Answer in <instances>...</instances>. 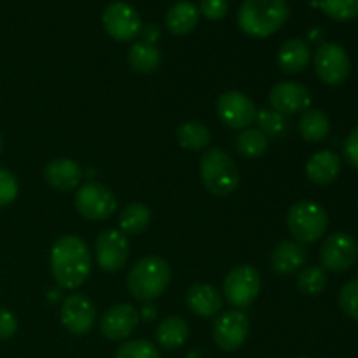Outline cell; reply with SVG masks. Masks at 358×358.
Masks as SVG:
<instances>
[{
  "mask_svg": "<svg viewBox=\"0 0 358 358\" xmlns=\"http://www.w3.org/2000/svg\"><path fill=\"white\" fill-rule=\"evenodd\" d=\"M289 16L287 0H245L238 10V24L250 37L266 38L276 34Z\"/></svg>",
  "mask_w": 358,
  "mask_h": 358,
  "instance_id": "obj_2",
  "label": "cell"
},
{
  "mask_svg": "<svg viewBox=\"0 0 358 358\" xmlns=\"http://www.w3.org/2000/svg\"><path fill=\"white\" fill-rule=\"evenodd\" d=\"M308 252L304 245L297 241H282L275 247L271 254V269L282 278L292 276L304 266Z\"/></svg>",
  "mask_w": 358,
  "mask_h": 358,
  "instance_id": "obj_17",
  "label": "cell"
},
{
  "mask_svg": "<svg viewBox=\"0 0 358 358\" xmlns=\"http://www.w3.org/2000/svg\"><path fill=\"white\" fill-rule=\"evenodd\" d=\"M115 358H161V353L147 339H135L122 343L115 352Z\"/></svg>",
  "mask_w": 358,
  "mask_h": 358,
  "instance_id": "obj_32",
  "label": "cell"
},
{
  "mask_svg": "<svg viewBox=\"0 0 358 358\" xmlns=\"http://www.w3.org/2000/svg\"><path fill=\"white\" fill-rule=\"evenodd\" d=\"M311 59V49L303 38H290L283 42L276 55V63L285 73H299Z\"/></svg>",
  "mask_w": 358,
  "mask_h": 358,
  "instance_id": "obj_21",
  "label": "cell"
},
{
  "mask_svg": "<svg viewBox=\"0 0 358 358\" xmlns=\"http://www.w3.org/2000/svg\"><path fill=\"white\" fill-rule=\"evenodd\" d=\"M140 34L143 35L142 42H147V44H154L157 41V37H159V30H157L156 24H147Z\"/></svg>",
  "mask_w": 358,
  "mask_h": 358,
  "instance_id": "obj_38",
  "label": "cell"
},
{
  "mask_svg": "<svg viewBox=\"0 0 358 358\" xmlns=\"http://www.w3.org/2000/svg\"><path fill=\"white\" fill-rule=\"evenodd\" d=\"M229 6H227L226 0H203L201 6H199V13L206 17V20L219 21L222 17H226Z\"/></svg>",
  "mask_w": 358,
  "mask_h": 358,
  "instance_id": "obj_35",
  "label": "cell"
},
{
  "mask_svg": "<svg viewBox=\"0 0 358 358\" xmlns=\"http://www.w3.org/2000/svg\"><path fill=\"white\" fill-rule=\"evenodd\" d=\"M297 287L306 296H318L327 287V273L320 266H308L299 273Z\"/></svg>",
  "mask_w": 358,
  "mask_h": 358,
  "instance_id": "obj_30",
  "label": "cell"
},
{
  "mask_svg": "<svg viewBox=\"0 0 358 358\" xmlns=\"http://www.w3.org/2000/svg\"><path fill=\"white\" fill-rule=\"evenodd\" d=\"M199 175L203 185L213 196H229L240 185V171L233 157L222 149L206 150L199 161Z\"/></svg>",
  "mask_w": 358,
  "mask_h": 358,
  "instance_id": "obj_4",
  "label": "cell"
},
{
  "mask_svg": "<svg viewBox=\"0 0 358 358\" xmlns=\"http://www.w3.org/2000/svg\"><path fill=\"white\" fill-rule=\"evenodd\" d=\"M103 28L114 41L129 42L135 41L142 31V20L133 6L126 2H114L105 9Z\"/></svg>",
  "mask_w": 358,
  "mask_h": 358,
  "instance_id": "obj_11",
  "label": "cell"
},
{
  "mask_svg": "<svg viewBox=\"0 0 358 358\" xmlns=\"http://www.w3.org/2000/svg\"><path fill=\"white\" fill-rule=\"evenodd\" d=\"M269 103L283 115L303 114L311 107V93L299 83H278L269 91Z\"/></svg>",
  "mask_w": 358,
  "mask_h": 358,
  "instance_id": "obj_15",
  "label": "cell"
},
{
  "mask_svg": "<svg viewBox=\"0 0 358 358\" xmlns=\"http://www.w3.org/2000/svg\"><path fill=\"white\" fill-rule=\"evenodd\" d=\"M343 152H345L346 161H348L353 168H358V126L346 136L345 145H343Z\"/></svg>",
  "mask_w": 358,
  "mask_h": 358,
  "instance_id": "obj_37",
  "label": "cell"
},
{
  "mask_svg": "<svg viewBox=\"0 0 358 358\" xmlns=\"http://www.w3.org/2000/svg\"><path fill=\"white\" fill-rule=\"evenodd\" d=\"M287 226L297 243H315L327 233L329 217L318 203L297 201L287 213Z\"/></svg>",
  "mask_w": 358,
  "mask_h": 358,
  "instance_id": "obj_5",
  "label": "cell"
},
{
  "mask_svg": "<svg viewBox=\"0 0 358 358\" xmlns=\"http://www.w3.org/2000/svg\"><path fill=\"white\" fill-rule=\"evenodd\" d=\"M44 178L49 187L56 191H72L83 180V168L73 159L59 157L48 163L44 168Z\"/></svg>",
  "mask_w": 358,
  "mask_h": 358,
  "instance_id": "obj_18",
  "label": "cell"
},
{
  "mask_svg": "<svg viewBox=\"0 0 358 358\" xmlns=\"http://www.w3.org/2000/svg\"><path fill=\"white\" fill-rule=\"evenodd\" d=\"M185 304L198 317H213L222 308V296L215 287L208 283H198L187 290Z\"/></svg>",
  "mask_w": 358,
  "mask_h": 358,
  "instance_id": "obj_19",
  "label": "cell"
},
{
  "mask_svg": "<svg viewBox=\"0 0 358 358\" xmlns=\"http://www.w3.org/2000/svg\"><path fill=\"white\" fill-rule=\"evenodd\" d=\"M358 259V243L348 233H334L327 236L320 248L322 268L332 273H343L352 268Z\"/></svg>",
  "mask_w": 358,
  "mask_h": 358,
  "instance_id": "obj_10",
  "label": "cell"
},
{
  "mask_svg": "<svg viewBox=\"0 0 358 358\" xmlns=\"http://www.w3.org/2000/svg\"><path fill=\"white\" fill-rule=\"evenodd\" d=\"M140 320V313L135 306L128 303H121L105 311L100 320V331L108 341H122L129 338L136 329Z\"/></svg>",
  "mask_w": 358,
  "mask_h": 358,
  "instance_id": "obj_16",
  "label": "cell"
},
{
  "mask_svg": "<svg viewBox=\"0 0 358 358\" xmlns=\"http://www.w3.org/2000/svg\"><path fill=\"white\" fill-rule=\"evenodd\" d=\"M17 196V180L9 170L0 168V208L10 205Z\"/></svg>",
  "mask_w": 358,
  "mask_h": 358,
  "instance_id": "obj_34",
  "label": "cell"
},
{
  "mask_svg": "<svg viewBox=\"0 0 358 358\" xmlns=\"http://www.w3.org/2000/svg\"><path fill=\"white\" fill-rule=\"evenodd\" d=\"M171 280L170 264L163 257L149 255L136 262L128 275V289L135 299L150 303L163 296Z\"/></svg>",
  "mask_w": 358,
  "mask_h": 358,
  "instance_id": "obj_3",
  "label": "cell"
},
{
  "mask_svg": "<svg viewBox=\"0 0 358 358\" xmlns=\"http://www.w3.org/2000/svg\"><path fill=\"white\" fill-rule=\"evenodd\" d=\"M142 315L145 317V320H154L157 313H156V310H154V306H150V310H149V306H145V308H143Z\"/></svg>",
  "mask_w": 358,
  "mask_h": 358,
  "instance_id": "obj_39",
  "label": "cell"
},
{
  "mask_svg": "<svg viewBox=\"0 0 358 358\" xmlns=\"http://www.w3.org/2000/svg\"><path fill=\"white\" fill-rule=\"evenodd\" d=\"M320 7L329 17L339 23H346L358 16V0H320Z\"/></svg>",
  "mask_w": 358,
  "mask_h": 358,
  "instance_id": "obj_31",
  "label": "cell"
},
{
  "mask_svg": "<svg viewBox=\"0 0 358 358\" xmlns=\"http://www.w3.org/2000/svg\"><path fill=\"white\" fill-rule=\"evenodd\" d=\"M177 140L184 149L203 150L212 142L210 129L198 121H185L178 126Z\"/></svg>",
  "mask_w": 358,
  "mask_h": 358,
  "instance_id": "obj_27",
  "label": "cell"
},
{
  "mask_svg": "<svg viewBox=\"0 0 358 358\" xmlns=\"http://www.w3.org/2000/svg\"><path fill=\"white\" fill-rule=\"evenodd\" d=\"M266 149H268V138L259 129L247 128L236 136V150L243 157L255 159V157L264 156Z\"/></svg>",
  "mask_w": 358,
  "mask_h": 358,
  "instance_id": "obj_29",
  "label": "cell"
},
{
  "mask_svg": "<svg viewBox=\"0 0 358 358\" xmlns=\"http://www.w3.org/2000/svg\"><path fill=\"white\" fill-rule=\"evenodd\" d=\"M199 9L192 2L187 0H182L177 2L175 6H171V9L166 13V28L170 30V34L173 35H187L198 27L199 21Z\"/></svg>",
  "mask_w": 358,
  "mask_h": 358,
  "instance_id": "obj_22",
  "label": "cell"
},
{
  "mask_svg": "<svg viewBox=\"0 0 358 358\" xmlns=\"http://www.w3.org/2000/svg\"><path fill=\"white\" fill-rule=\"evenodd\" d=\"M348 52L339 44L325 42L315 52V72L320 77V80L327 86H339L345 83L350 76Z\"/></svg>",
  "mask_w": 358,
  "mask_h": 358,
  "instance_id": "obj_8",
  "label": "cell"
},
{
  "mask_svg": "<svg viewBox=\"0 0 358 358\" xmlns=\"http://www.w3.org/2000/svg\"><path fill=\"white\" fill-rule=\"evenodd\" d=\"M255 122H257L259 126V131L264 133L268 140H282L289 135L290 124L287 115L280 114V112L273 110V108H261V110H257Z\"/></svg>",
  "mask_w": 358,
  "mask_h": 358,
  "instance_id": "obj_28",
  "label": "cell"
},
{
  "mask_svg": "<svg viewBox=\"0 0 358 358\" xmlns=\"http://www.w3.org/2000/svg\"><path fill=\"white\" fill-rule=\"evenodd\" d=\"M339 306L346 317L358 320V278L350 280L339 292Z\"/></svg>",
  "mask_w": 358,
  "mask_h": 358,
  "instance_id": "obj_33",
  "label": "cell"
},
{
  "mask_svg": "<svg viewBox=\"0 0 358 358\" xmlns=\"http://www.w3.org/2000/svg\"><path fill=\"white\" fill-rule=\"evenodd\" d=\"M297 358H310V357H297Z\"/></svg>",
  "mask_w": 358,
  "mask_h": 358,
  "instance_id": "obj_41",
  "label": "cell"
},
{
  "mask_svg": "<svg viewBox=\"0 0 358 358\" xmlns=\"http://www.w3.org/2000/svg\"><path fill=\"white\" fill-rule=\"evenodd\" d=\"M250 332V322L243 310H229L213 324V341L224 352H236L245 345Z\"/></svg>",
  "mask_w": 358,
  "mask_h": 358,
  "instance_id": "obj_9",
  "label": "cell"
},
{
  "mask_svg": "<svg viewBox=\"0 0 358 358\" xmlns=\"http://www.w3.org/2000/svg\"><path fill=\"white\" fill-rule=\"evenodd\" d=\"M96 262L103 271L115 273L126 264L129 257V241L119 229H105L94 243Z\"/></svg>",
  "mask_w": 358,
  "mask_h": 358,
  "instance_id": "obj_14",
  "label": "cell"
},
{
  "mask_svg": "<svg viewBox=\"0 0 358 358\" xmlns=\"http://www.w3.org/2000/svg\"><path fill=\"white\" fill-rule=\"evenodd\" d=\"M341 173V159L332 150H320L306 163V175L313 184L329 185Z\"/></svg>",
  "mask_w": 358,
  "mask_h": 358,
  "instance_id": "obj_20",
  "label": "cell"
},
{
  "mask_svg": "<svg viewBox=\"0 0 358 358\" xmlns=\"http://www.w3.org/2000/svg\"><path fill=\"white\" fill-rule=\"evenodd\" d=\"M261 287L262 280L257 269L254 266L241 264L227 273L224 278L222 292L234 310H245L257 299Z\"/></svg>",
  "mask_w": 358,
  "mask_h": 358,
  "instance_id": "obj_6",
  "label": "cell"
},
{
  "mask_svg": "<svg viewBox=\"0 0 358 358\" xmlns=\"http://www.w3.org/2000/svg\"><path fill=\"white\" fill-rule=\"evenodd\" d=\"M93 259L86 241L76 234L58 238L51 250V273L62 289L76 290L90 278Z\"/></svg>",
  "mask_w": 358,
  "mask_h": 358,
  "instance_id": "obj_1",
  "label": "cell"
},
{
  "mask_svg": "<svg viewBox=\"0 0 358 358\" xmlns=\"http://www.w3.org/2000/svg\"><path fill=\"white\" fill-rule=\"evenodd\" d=\"M217 115L226 126L233 129H247L255 122L257 107L254 101L240 91H227L217 100Z\"/></svg>",
  "mask_w": 358,
  "mask_h": 358,
  "instance_id": "obj_12",
  "label": "cell"
},
{
  "mask_svg": "<svg viewBox=\"0 0 358 358\" xmlns=\"http://www.w3.org/2000/svg\"><path fill=\"white\" fill-rule=\"evenodd\" d=\"M62 324L70 334L86 336L96 324V308L90 297L83 294H72L62 304Z\"/></svg>",
  "mask_w": 358,
  "mask_h": 358,
  "instance_id": "obj_13",
  "label": "cell"
},
{
  "mask_svg": "<svg viewBox=\"0 0 358 358\" xmlns=\"http://www.w3.org/2000/svg\"><path fill=\"white\" fill-rule=\"evenodd\" d=\"M150 219L152 215H150L149 206L143 203H129L119 217V226L124 234L136 236L149 227Z\"/></svg>",
  "mask_w": 358,
  "mask_h": 358,
  "instance_id": "obj_26",
  "label": "cell"
},
{
  "mask_svg": "<svg viewBox=\"0 0 358 358\" xmlns=\"http://www.w3.org/2000/svg\"><path fill=\"white\" fill-rule=\"evenodd\" d=\"M128 62L135 72L152 73L161 65V52L154 44L136 42L129 48Z\"/></svg>",
  "mask_w": 358,
  "mask_h": 358,
  "instance_id": "obj_25",
  "label": "cell"
},
{
  "mask_svg": "<svg viewBox=\"0 0 358 358\" xmlns=\"http://www.w3.org/2000/svg\"><path fill=\"white\" fill-rule=\"evenodd\" d=\"M189 325L180 317H168L159 324L156 331V339L161 348L177 350L187 341Z\"/></svg>",
  "mask_w": 358,
  "mask_h": 358,
  "instance_id": "obj_24",
  "label": "cell"
},
{
  "mask_svg": "<svg viewBox=\"0 0 358 358\" xmlns=\"http://www.w3.org/2000/svg\"><path fill=\"white\" fill-rule=\"evenodd\" d=\"M76 208L84 219L100 222V220H107L115 212L117 199L114 192L103 184L90 180L77 189Z\"/></svg>",
  "mask_w": 358,
  "mask_h": 358,
  "instance_id": "obj_7",
  "label": "cell"
},
{
  "mask_svg": "<svg viewBox=\"0 0 358 358\" xmlns=\"http://www.w3.org/2000/svg\"><path fill=\"white\" fill-rule=\"evenodd\" d=\"M299 133L308 142H322L331 133V119L320 108H308L299 119Z\"/></svg>",
  "mask_w": 358,
  "mask_h": 358,
  "instance_id": "obj_23",
  "label": "cell"
},
{
  "mask_svg": "<svg viewBox=\"0 0 358 358\" xmlns=\"http://www.w3.org/2000/svg\"><path fill=\"white\" fill-rule=\"evenodd\" d=\"M0 152H2V135H0Z\"/></svg>",
  "mask_w": 358,
  "mask_h": 358,
  "instance_id": "obj_40",
  "label": "cell"
},
{
  "mask_svg": "<svg viewBox=\"0 0 358 358\" xmlns=\"http://www.w3.org/2000/svg\"><path fill=\"white\" fill-rule=\"evenodd\" d=\"M17 331V320L9 310L0 306V339H10Z\"/></svg>",
  "mask_w": 358,
  "mask_h": 358,
  "instance_id": "obj_36",
  "label": "cell"
}]
</instances>
